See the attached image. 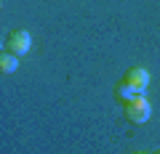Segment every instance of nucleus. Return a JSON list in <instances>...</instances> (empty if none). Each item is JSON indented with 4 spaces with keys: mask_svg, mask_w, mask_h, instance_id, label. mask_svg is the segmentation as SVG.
Instances as JSON below:
<instances>
[{
    "mask_svg": "<svg viewBox=\"0 0 160 154\" xmlns=\"http://www.w3.org/2000/svg\"><path fill=\"white\" fill-rule=\"evenodd\" d=\"M149 114H152V106L144 96H136L131 104H126V117L133 122V125H144L149 120Z\"/></svg>",
    "mask_w": 160,
    "mask_h": 154,
    "instance_id": "obj_1",
    "label": "nucleus"
},
{
    "mask_svg": "<svg viewBox=\"0 0 160 154\" xmlns=\"http://www.w3.org/2000/svg\"><path fill=\"white\" fill-rule=\"evenodd\" d=\"M29 48H32V37H29V32H27V29H16V32L8 35L6 48H3V51L13 53V56H24Z\"/></svg>",
    "mask_w": 160,
    "mask_h": 154,
    "instance_id": "obj_2",
    "label": "nucleus"
},
{
    "mask_svg": "<svg viewBox=\"0 0 160 154\" xmlns=\"http://www.w3.org/2000/svg\"><path fill=\"white\" fill-rule=\"evenodd\" d=\"M123 80H126L139 96H144V91H147V85H149V72H147V69H142V67H133V69H128V72H126Z\"/></svg>",
    "mask_w": 160,
    "mask_h": 154,
    "instance_id": "obj_3",
    "label": "nucleus"
},
{
    "mask_svg": "<svg viewBox=\"0 0 160 154\" xmlns=\"http://www.w3.org/2000/svg\"><path fill=\"white\" fill-rule=\"evenodd\" d=\"M136 96H139V93L133 91V88L128 85L126 80H120L118 85H115V98H118L120 104H131V101H133V98H136Z\"/></svg>",
    "mask_w": 160,
    "mask_h": 154,
    "instance_id": "obj_4",
    "label": "nucleus"
},
{
    "mask_svg": "<svg viewBox=\"0 0 160 154\" xmlns=\"http://www.w3.org/2000/svg\"><path fill=\"white\" fill-rule=\"evenodd\" d=\"M16 69H19V56L3 51V53H0V72H3V74H13Z\"/></svg>",
    "mask_w": 160,
    "mask_h": 154,
    "instance_id": "obj_5",
    "label": "nucleus"
},
{
    "mask_svg": "<svg viewBox=\"0 0 160 154\" xmlns=\"http://www.w3.org/2000/svg\"><path fill=\"white\" fill-rule=\"evenodd\" d=\"M133 154H144V152H133Z\"/></svg>",
    "mask_w": 160,
    "mask_h": 154,
    "instance_id": "obj_6",
    "label": "nucleus"
},
{
    "mask_svg": "<svg viewBox=\"0 0 160 154\" xmlns=\"http://www.w3.org/2000/svg\"><path fill=\"white\" fill-rule=\"evenodd\" d=\"M158 154H160V152H158Z\"/></svg>",
    "mask_w": 160,
    "mask_h": 154,
    "instance_id": "obj_7",
    "label": "nucleus"
}]
</instances>
